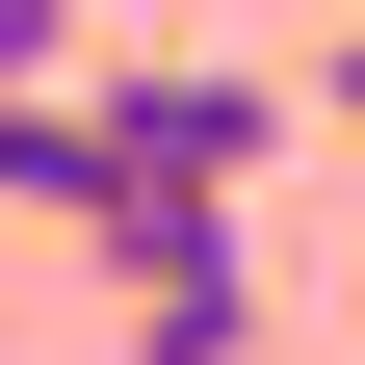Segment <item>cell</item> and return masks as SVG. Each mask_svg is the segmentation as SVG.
Here are the masks:
<instances>
[{"mask_svg":"<svg viewBox=\"0 0 365 365\" xmlns=\"http://www.w3.org/2000/svg\"><path fill=\"white\" fill-rule=\"evenodd\" d=\"M130 365H261V261H157V287H105Z\"/></svg>","mask_w":365,"mask_h":365,"instance_id":"cell-1","label":"cell"},{"mask_svg":"<svg viewBox=\"0 0 365 365\" xmlns=\"http://www.w3.org/2000/svg\"><path fill=\"white\" fill-rule=\"evenodd\" d=\"M78 26H105V0H0V105H26V78H78Z\"/></svg>","mask_w":365,"mask_h":365,"instance_id":"cell-2","label":"cell"},{"mask_svg":"<svg viewBox=\"0 0 365 365\" xmlns=\"http://www.w3.org/2000/svg\"><path fill=\"white\" fill-rule=\"evenodd\" d=\"M313 105H339V130H365V26H339V78H313Z\"/></svg>","mask_w":365,"mask_h":365,"instance_id":"cell-3","label":"cell"}]
</instances>
